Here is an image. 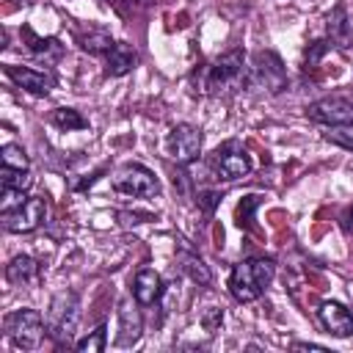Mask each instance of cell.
<instances>
[{"label": "cell", "instance_id": "1", "mask_svg": "<svg viewBox=\"0 0 353 353\" xmlns=\"http://www.w3.org/2000/svg\"><path fill=\"white\" fill-rule=\"evenodd\" d=\"M273 276H276V265L270 259H245V262L234 265V270L229 276V292L234 295V301L251 303L265 292V287L273 281Z\"/></svg>", "mask_w": 353, "mask_h": 353}, {"label": "cell", "instance_id": "2", "mask_svg": "<svg viewBox=\"0 0 353 353\" xmlns=\"http://www.w3.org/2000/svg\"><path fill=\"white\" fill-rule=\"evenodd\" d=\"M245 80V63H243V52L232 50L226 55H221L215 63L201 69V91L204 94H221V91H232Z\"/></svg>", "mask_w": 353, "mask_h": 353}, {"label": "cell", "instance_id": "3", "mask_svg": "<svg viewBox=\"0 0 353 353\" xmlns=\"http://www.w3.org/2000/svg\"><path fill=\"white\" fill-rule=\"evenodd\" d=\"M3 325H6V336L22 350L39 347V342H41V336L47 331V323L36 309H17V312H11L6 317Z\"/></svg>", "mask_w": 353, "mask_h": 353}, {"label": "cell", "instance_id": "4", "mask_svg": "<svg viewBox=\"0 0 353 353\" xmlns=\"http://www.w3.org/2000/svg\"><path fill=\"white\" fill-rule=\"evenodd\" d=\"M77 320H80L77 298L72 292H61V295H55V301L47 312V334L58 342H72V336L77 331Z\"/></svg>", "mask_w": 353, "mask_h": 353}, {"label": "cell", "instance_id": "5", "mask_svg": "<svg viewBox=\"0 0 353 353\" xmlns=\"http://www.w3.org/2000/svg\"><path fill=\"white\" fill-rule=\"evenodd\" d=\"M113 188H116L121 196H132V199L157 196V190H160L154 174H152L146 165H138V163H127V165L116 174Z\"/></svg>", "mask_w": 353, "mask_h": 353}, {"label": "cell", "instance_id": "6", "mask_svg": "<svg viewBox=\"0 0 353 353\" xmlns=\"http://www.w3.org/2000/svg\"><path fill=\"white\" fill-rule=\"evenodd\" d=\"M44 215H47L44 199L30 196V199H25L19 207L3 212V229H6V232H33L36 226H41Z\"/></svg>", "mask_w": 353, "mask_h": 353}, {"label": "cell", "instance_id": "7", "mask_svg": "<svg viewBox=\"0 0 353 353\" xmlns=\"http://www.w3.org/2000/svg\"><path fill=\"white\" fill-rule=\"evenodd\" d=\"M168 152L176 163L188 165L201 154V132L190 124H176L168 132Z\"/></svg>", "mask_w": 353, "mask_h": 353}, {"label": "cell", "instance_id": "8", "mask_svg": "<svg viewBox=\"0 0 353 353\" xmlns=\"http://www.w3.org/2000/svg\"><path fill=\"white\" fill-rule=\"evenodd\" d=\"M306 116L320 124H345V121H353V102L339 99V97L317 99L306 108Z\"/></svg>", "mask_w": 353, "mask_h": 353}, {"label": "cell", "instance_id": "9", "mask_svg": "<svg viewBox=\"0 0 353 353\" xmlns=\"http://www.w3.org/2000/svg\"><path fill=\"white\" fill-rule=\"evenodd\" d=\"M254 72H256V83L265 85L270 94H279L287 88V72L276 52H259L254 61Z\"/></svg>", "mask_w": 353, "mask_h": 353}, {"label": "cell", "instance_id": "10", "mask_svg": "<svg viewBox=\"0 0 353 353\" xmlns=\"http://www.w3.org/2000/svg\"><path fill=\"white\" fill-rule=\"evenodd\" d=\"M215 154H218L215 157V171L223 182H234V179H240L251 171V157L234 143H229L226 149H218Z\"/></svg>", "mask_w": 353, "mask_h": 353}, {"label": "cell", "instance_id": "11", "mask_svg": "<svg viewBox=\"0 0 353 353\" xmlns=\"http://www.w3.org/2000/svg\"><path fill=\"white\" fill-rule=\"evenodd\" d=\"M320 323L328 334L334 336H350L353 334V312L347 306H342L339 301H325L320 303Z\"/></svg>", "mask_w": 353, "mask_h": 353}, {"label": "cell", "instance_id": "12", "mask_svg": "<svg viewBox=\"0 0 353 353\" xmlns=\"http://www.w3.org/2000/svg\"><path fill=\"white\" fill-rule=\"evenodd\" d=\"M141 331H143V320H141V312L138 306L132 303V298H124L119 303V345L121 347H130L141 339Z\"/></svg>", "mask_w": 353, "mask_h": 353}, {"label": "cell", "instance_id": "13", "mask_svg": "<svg viewBox=\"0 0 353 353\" xmlns=\"http://www.w3.org/2000/svg\"><path fill=\"white\" fill-rule=\"evenodd\" d=\"M8 77H11L19 88H25L28 94H36V97L50 94V88H52V77H47L44 72L28 69V66H8Z\"/></svg>", "mask_w": 353, "mask_h": 353}, {"label": "cell", "instance_id": "14", "mask_svg": "<svg viewBox=\"0 0 353 353\" xmlns=\"http://www.w3.org/2000/svg\"><path fill=\"white\" fill-rule=\"evenodd\" d=\"M132 295H135V301H138V303H143V306H149V303L160 301V295H163V279H160L154 270L143 268V270L135 276Z\"/></svg>", "mask_w": 353, "mask_h": 353}, {"label": "cell", "instance_id": "15", "mask_svg": "<svg viewBox=\"0 0 353 353\" xmlns=\"http://www.w3.org/2000/svg\"><path fill=\"white\" fill-rule=\"evenodd\" d=\"M6 279H8L11 284H19V287L33 284V281L39 279V265H36L30 256L19 254V256H14V259L6 265Z\"/></svg>", "mask_w": 353, "mask_h": 353}, {"label": "cell", "instance_id": "16", "mask_svg": "<svg viewBox=\"0 0 353 353\" xmlns=\"http://www.w3.org/2000/svg\"><path fill=\"white\" fill-rule=\"evenodd\" d=\"M135 61H138V55H135V50H132L130 44H116V47L108 52V66H105V72L113 74V77H121V74H127V72L135 66Z\"/></svg>", "mask_w": 353, "mask_h": 353}, {"label": "cell", "instance_id": "17", "mask_svg": "<svg viewBox=\"0 0 353 353\" xmlns=\"http://www.w3.org/2000/svg\"><path fill=\"white\" fill-rule=\"evenodd\" d=\"M0 185L11 188V190H28L33 185V176L28 174V168H8V165H3L0 168Z\"/></svg>", "mask_w": 353, "mask_h": 353}, {"label": "cell", "instance_id": "18", "mask_svg": "<svg viewBox=\"0 0 353 353\" xmlns=\"http://www.w3.org/2000/svg\"><path fill=\"white\" fill-rule=\"evenodd\" d=\"M108 328L105 325H99V328H94L91 334H85L83 339H77L74 342V347L80 350V353H102L105 350V342H108V334H105Z\"/></svg>", "mask_w": 353, "mask_h": 353}, {"label": "cell", "instance_id": "19", "mask_svg": "<svg viewBox=\"0 0 353 353\" xmlns=\"http://www.w3.org/2000/svg\"><path fill=\"white\" fill-rule=\"evenodd\" d=\"M325 141L353 152V121H345V124H331L328 132H325Z\"/></svg>", "mask_w": 353, "mask_h": 353}, {"label": "cell", "instance_id": "20", "mask_svg": "<svg viewBox=\"0 0 353 353\" xmlns=\"http://www.w3.org/2000/svg\"><path fill=\"white\" fill-rule=\"evenodd\" d=\"M113 47H116V41L108 33H88V36H83V50L91 52V55H108Z\"/></svg>", "mask_w": 353, "mask_h": 353}, {"label": "cell", "instance_id": "21", "mask_svg": "<svg viewBox=\"0 0 353 353\" xmlns=\"http://www.w3.org/2000/svg\"><path fill=\"white\" fill-rule=\"evenodd\" d=\"M182 270H185L196 284H207V281H210L207 265H204L199 256H193V254H182Z\"/></svg>", "mask_w": 353, "mask_h": 353}, {"label": "cell", "instance_id": "22", "mask_svg": "<svg viewBox=\"0 0 353 353\" xmlns=\"http://www.w3.org/2000/svg\"><path fill=\"white\" fill-rule=\"evenodd\" d=\"M52 121L61 127V130H83L85 127V119L74 110V108H58L52 113Z\"/></svg>", "mask_w": 353, "mask_h": 353}, {"label": "cell", "instance_id": "23", "mask_svg": "<svg viewBox=\"0 0 353 353\" xmlns=\"http://www.w3.org/2000/svg\"><path fill=\"white\" fill-rule=\"evenodd\" d=\"M0 157H3V165L8 168H28V154L19 143H6L0 149Z\"/></svg>", "mask_w": 353, "mask_h": 353}, {"label": "cell", "instance_id": "24", "mask_svg": "<svg viewBox=\"0 0 353 353\" xmlns=\"http://www.w3.org/2000/svg\"><path fill=\"white\" fill-rule=\"evenodd\" d=\"M328 33L336 39V41H345L347 39V14L342 6H336L328 17Z\"/></svg>", "mask_w": 353, "mask_h": 353}, {"label": "cell", "instance_id": "25", "mask_svg": "<svg viewBox=\"0 0 353 353\" xmlns=\"http://www.w3.org/2000/svg\"><path fill=\"white\" fill-rule=\"evenodd\" d=\"M28 39H30V52H36V55H44V58H58L61 55V44H58V39H36V36H30L28 33Z\"/></svg>", "mask_w": 353, "mask_h": 353}, {"label": "cell", "instance_id": "26", "mask_svg": "<svg viewBox=\"0 0 353 353\" xmlns=\"http://www.w3.org/2000/svg\"><path fill=\"white\" fill-rule=\"evenodd\" d=\"M256 204H259V196H245V199L240 201V207H237V223H240V226L251 221V212H254Z\"/></svg>", "mask_w": 353, "mask_h": 353}, {"label": "cell", "instance_id": "27", "mask_svg": "<svg viewBox=\"0 0 353 353\" xmlns=\"http://www.w3.org/2000/svg\"><path fill=\"white\" fill-rule=\"evenodd\" d=\"M25 201V190H11V188H3V212L19 207Z\"/></svg>", "mask_w": 353, "mask_h": 353}, {"label": "cell", "instance_id": "28", "mask_svg": "<svg viewBox=\"0 0 353 353\" xmlns=\"http://www.w3.org/2000/svg\"><path fill=\"white\" fill-rule=\"evenodd\" d=\"M218 199H221V196H218L215 190H204V193L199 196V207H201L204 212H212V210H215V204H218Z\"/></svg>", "mask_w": 353, "mask_h": 353}, {"label": "cell", "instance_id": "29", "mask_svg": "<svg viewBox=\"0 0 353 353\" xmlns=\"http://www.w3.org/2000/svg\"><path fill=\"white\" fill-rule=\"evenodd\" d=\"M221 320H223V312H221V309H210V312L204 314V328H207V331H215V328L221 325Z\"/></svg>", "mask_w": 353, "mask_h": 353}, {"label": "cell", "instance_id": "30", "mask_svg": "<svg viewBox=\"0 0 353 353\" xmlns=\"http://www.w3.org/2000/svg\"><path fill=\"white\" fill-rule=\"evenodd\" d=\"M323 52H325V41H314V44H312V52L306 50V66H314Z\"/></svg>", "mask_w": 353, "mask_h": 353}, {"label": "cell", "instance_id": "31", "mask_svg": "<svg viewBox=\"0 0 353 353\" xmlns=\"http://www.w3.org/2000/svg\"><path fill=\"white\" fill-rule=\"evenodd\" d=\"M342 226H345L347 234H353V210H347V212L342 215Z\"/></svg>", "mask_w": 353, "mask_h": 353}, {"label": "cell", "instance_id": "32", "mask_svg": "<svg viewBox=\"0 0 353 353\" xmlns=\"http://www.w3.org/2000/svg\"><path fill=\"white\" fill-rule=\"evenodd\" d=\"M295 350H323V345H309V342H295Z\"/></svg>", "mask_w": 353, "mask_h": 353}]
</instances>
